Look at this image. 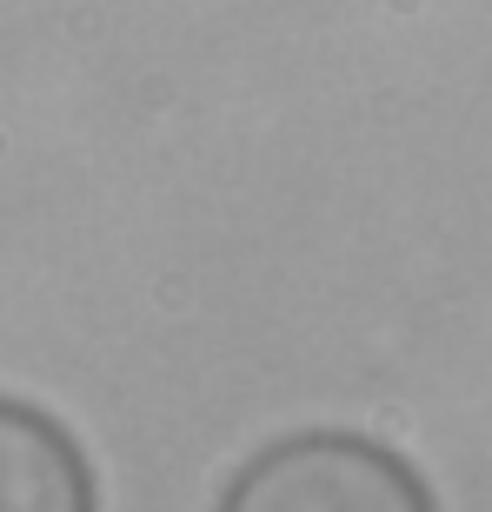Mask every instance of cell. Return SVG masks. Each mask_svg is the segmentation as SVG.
Instances as JSON below:
<instances>
[{"label":"cell","instance_id":"1","mask_svg":"<svg viewBox=\"0 0 492 512\" xmlns=\"http://www.w3.org/2000/svg\"><path fill=\"white\" fill-rule=\"evenodd\" d=\"M220 512H439L433 486L366 433L306 426L246 459L227 479Z\"/></svg>","mask_w":492,"mask_h":512},{"label":"cell","instance_id":"2","mask_svg":"<svg viewBox=\"0 0 492 512\" xmlns=\"http://www.w3.org/2000/svg\"><path fill=\"white\" fill-rule=\"evenodd\" d=\"M0 512H100L94 466L54 413L0 393Z\"/></svg>","mask_w":492,"mask_h":512}]
</instances>
